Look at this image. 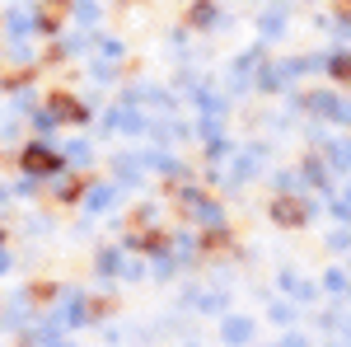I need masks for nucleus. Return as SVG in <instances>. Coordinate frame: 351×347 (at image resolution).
I'll return each instance as SVG.
<instances>
[{
    "label": "nucleus",
    "mask_w": 351,
    "mask_h": 347,
    "mask_svg": "<svg viewBox=\"0 0 351 347\" xmlns=\"http://www.w3.org/2000/svg\"><path fill=\"white\" fill-rule=\"evenodd\" d=\"M267 216L276 221V225H286V230H295V225H304V221H309V207L300 202V192H281V197H271Z\"/></svg>",
    "instance_id": "nucleus-1"
},
{
    "label": "nucleus",
    "mask_w": 351,
    "mask_h": 347,
    "mask_svg": "<svg viewBox=\"0 0 351 347\" xmlns=\"http://www.w3.org/2000/svg\"><path fill=\"white\" fill-rule=\"evenodd\" d=\"M324 164L332 174H351V141H328L324 146Z\"/></svg>",
    "instance_id": "nucleus-2"
},
{
    "label": "nucleus",
    "mask_w": 351,
    "mask_h": 347,
    "mask_svg": "<svg viewBox=\"0 0 351 347\" xmlns=\"http://www.w3.org/2000/svg\"><path fill=\"white\" fill-rule=\"evenodd\" d=\"M324 66H328V76H332L337 85H347V80H351V52H332Z\"/></svg>",
    "instance_id": "nucleus-3"
},
{
    "label": "nucleus",
    "mask_w": 351,
    "mask_h": 347,
    "mask_svg": "<svg viewBox=\"0 0 351 347\" xmlns=\"http://www.w3.org/2000/svg\"><path fill=\"white\" fill-rule=\"evenodd\" d=\"M24 164H28V169H38V174H47V169H52V164H56V155H52V150H47V146H28Z\"/></svg>",
    "instance_id": "nucleus-4"
},
{
    "label": "nucleus",
    "mask_w": 351,
    "mask_h": 347,
    "mask_svg": "<svg viewBox=\"0 0 351 347\" xmlns=\"http://www.w3.org/2000/svg\"><path fill=\"white\" fill-rule=\"evenodd\" d=\"M248 333H253L248 320H225V343H248Z\"/></svg>",
    "instance_id": "nucleus-5"
},
{
    "label": "nucleus",
    "mask_w": 351,
    "mask_h": 347,
    "mask_svg": "<svg viewBox=\"0 0 351 347\" xmlns=\"http://www.w3.org/2000/svg\"><path fill=\"white\" fill-rule=\"evenodd\" d=\"M56 117H84L80 104H71V99H56Z\"/></svg>",
    "instance_id": "nucleus-6"
},
{
    "label": "nucleus",
    "mask_w": 351,
    "mask_h": 347,
    "mask_svg": "<svg viewBox=\"0 0 351 347\" xmlns=\"http://www.w3.org/2000/svg\"><path fill=\"white\" fill-rule=\"evenodd\" d=\"M324 287L342 295V291H347V277H342V272H328V277H324Z\"/></svg>",
    "instance_id": "nucleus-7"
},
{
    "label": "nucleus",
    "mask_w": 351,
    "mask_h": 347,
    "mask_svg": "<svg viewBox=\"0 0 351 347\" xmlns=\"http://www.w3.org/2000/svg\"><path fill=\"white\" fill-rule=\"evenodd\" d=\"M192 19H197V24H211V19H216V5H197V14H192Z\"/></svg>",
    "instance_id": "nucleus-8"
},
{
    "label": "nucleus",
    "mask_w": 351,
    "mask_h": 347,
    "mask_svg": "<svg viewBox=\"0 0 351 347\" xmlns=\"http://www.w3.org/2000/svg\"><path fill=\"white\" fill-rule=\"evenodd\" d=\"M286 347H304V338H295V333H291V338H286Z\"/></svg>",
    "instance_id": "nucleus-9"
},
{
    "label": "nucleus",
    "mask_w": 351,
    "mask_h": 347,
    "mask_svg": "<svg viewBox=\"0 0 351 347\" xmlns=\"http://www.w3.org/2000/svg\"><path fill=\"white\" fill-rule=\"evenodd\" d=\"M347 5H351V0H347Z\"/></svg>",
    "instance_id": "nucleus-10"
}]
</instances>
